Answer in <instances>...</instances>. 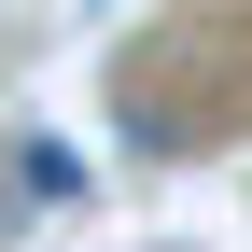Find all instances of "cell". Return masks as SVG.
I'll return each mask as SVG.
<instances>
[]
</instances>
